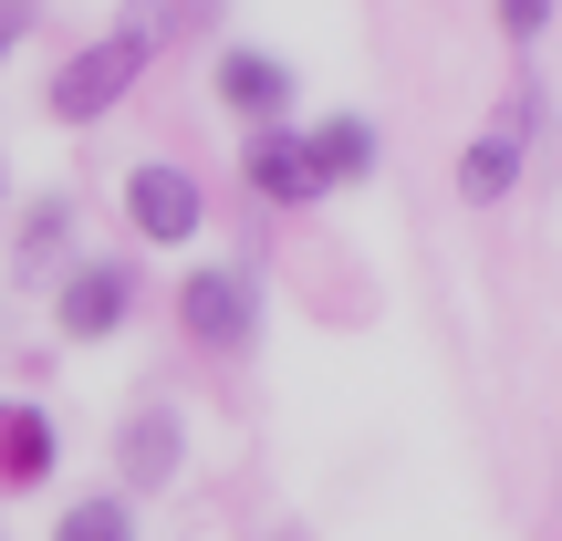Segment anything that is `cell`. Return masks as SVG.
Instances as JSON below:
<instances>
[{
  "mask_svg": "<svg viewBox=\"0 0 562 541\" xmlns=\"http://www.w3.org/2000/svg\"><path fill=\"white\" fill-rule=\"evenodd\" d=\"M146 53H157V11H125V32L83 42V53L53 74V115H63V125H94V115H115V104L136 94Z\"/></svg>",
  "mask_w": 562,
  "mask_h": 541,
  "instance_id": "cell-1",
  "label": "cell"
},
{
  "mask_svg": "<svg viewBox=\"0 0 562 541\" xmlns=\"http://www.w3.org/2000/svg\"><path fill=\"white\" fill-rule=\"evenodd\" d=\"M178 323H188V343H209V354H250V334H261V292H250V271H188Z\"/></svg>",
  "mask_w": 562,
  "mask_h": 541,
  "instance_id": "cell-2",
  "label": "cell"
},
{
  "mask_svg": "<svg viewBox=\"0 0 562 541\" xmlns=\"http://www.w3.org/2000/svg\"><path fill=\"white\" fill-rule=\"evenodd\" d=\"M125 219L146 229V240H188V229H199V188H188V167H136V178H125Z\"/></svg>",
  "mask_w": 562,
  "mask_h": 541,
  "instance_id": "cell-3",
  "label": "cell"
},
{
  "mask_svg": "<svg viewBox=\"0 0 562 541\" xmlns=\"http://www.w3.org/2000/svg\"><path fill=\"white\" fill-rule=\"evenodd\" d=\"M125 302H136V271L125 261H74V281H63V334H115L125 323Z\"/></svg>",
  "mask_w": 562,
  "mask_h": 541,
  "instance_id": "cell-4",
  "label": "cell"
},
{
  "mask_svg": "<svg viewBox=\"0 0 562 541\" xmlns=\"http://www.w3.org/2000/svg\"><path fill=\"white\" fill-rule=\"evenodd\" d=\"M125 480L136 489H167L178 480V459H188V427H178V406H136V417H125Z\"/></svg>",
  "mask_w": 562,
  "mask_h": 541,
  "instance_id": "cell-5",
  "label": "cell"
},
{
  "mask_svg": "<svg viewBox=\"0 0 562 541\" xmlns=\"http://www.w3.org/2000/svg\"><path fill=\"white\" fill-rule=\"evenodd\" d=\"M220 104L250 125H281L292 115V74H281L271 53H220Z\"/></svg>",
  "mask_w": 562,
  "mask_h": 541,
  "instance_id": "cell-6",
  "label": "cell"
},
{
  "mask_svg": "<svg viewBox=\"0 0 562 541\" xmlns=\"http://www.w3.org/2000/svg\"><path fill=\"white\" fill-rule=\"evenodd\" d=\"M302 167H313V188H355V178H375V125H364V115L313 125V136H302Z\"/></svg>",
  "mask_w": 562,
  "mask_h": 541,
  "instance_id": "cell-7",
  "label": "cell"
},
{
  "mask_svg": "<svg viewBox=\"0 0 562 541\" xmlns=\"http://www.w3.org/2000/svg\"><path fill=\"white\" fill-rule=\"evenodd\" d=\"M42 480H53V417L0 406V489H42Z\"/></svg>",
  "mask_w": 562,
  "mask_h": 541,
  "instance_id": "cell-8",
  "label": "cell"
},
{
  "mask_svg": "<svg viewBox=\"0 0 562 541\" xmlns=\"http://www.w3.org/2000/svg\"><path fill=\"white\" fill-rule=\"evenodd\" d=\"M63 240H74V199H32V219H21V250H11V281H53Z\"/></svg>",
  "mask_w": 562,
  "mask_h": 541,
  "instance_id": "cell-9",
  "label": "cell"
},
{
  "mask_svg": "<svg viewBox=\"0 0 562 541\" xmlns=\"http://www.w3.org/2000/svg\"><path fill=\"white\" fill-rule=\"evenodd\" d=\"M250 188H261L271 208L313 199V167H302V136H250Z\"/></svg>",
  "mask_w": 562,
  "mask_h": 541,
  "instance_id": "cell-10",
  "label": "cell"
},
{
  "mask_svg": "<svg viewBox=\"0 0 562 541\" xmlns=\"http://www.w3.org/2000/svg\"><path fill=\"white\" fill-rule=\"evenodd\" d=\"M510 178H521V146H510V136H480V146L459 157V199H469V208H501Z\"/></svg>",
  "mask_w": 562,
  "mask_h": 541,
  "instance_id": "cell-11",
  "label": "cell"
},
{
  "mask_svg": "<svg viewBox=\"0 0 562 541\" xmlns=\"http://www.w3.org/2000/svg\"><path fill=\"white\" fill-rule=\"evenodd\" d=\"M53 541H136V521H125V500H83L53 521Z\"/></svg>",
  "mask_w": 562,
  "mask_h": 541,
  "instance_id": "cell-12",
  "label": "cell"
},
{
  "mask_svg": "<svg viewBox=\"0 0 562 541\" xmlns=\"http://www.w3.org/2000/svg\"><path fill=\"white\" fill-rule=\"evenodd\" d=\"M501 32L510 42H542L552 32V0H501Z\"/></svg>",
  "mask_w": 562,
  "mask_h": 541,
  "instance_id": "cell-13",
  "label": "cell"
},
{
  "mask_svg": "<svg viewBox=\"0 0 562 541\" xmlns=\"http://www.w3.org/2000/svg\"><path fill=\"white\" fill-rule=\"evenodd\" d=\"M178 11H188V21H209V11H220V0H178ZM188 21H178V32H188Z\"/></svg>",
  "mask_w": 562,
  "mask_h": 541,
  "instance_id": "cell-14",
  "label": "cell"
},
{
  "mask_svg": "<svg viewBox=\"0 0 562 541\" xmlns=\"http://www.w3.org/2000/svg\"><path fill=\"white\" fill-rule=\"evenodd\" d=\"M11 42H21V21H11V11H0V53H11Z\"/></svg>",
  "mask_w": 562,
  "mask_h": 541,
  "instance_id": "cell-15",
  "label": "cell"
},
{
  "mask_svg": "<svg viewBox=\"0 0 562 541\" xmlns=\"http://www.w3.org/2000/svg\"><path fill=\"white\" fill-rule=\"evenodd\" d=\"M271 541H302V531H271Z\"/></svg>",
  "mask_w": 562,
  "mask_h": 541,
  "instance_id": "cell-16",
  "label": "cell"
}]
</instances>
